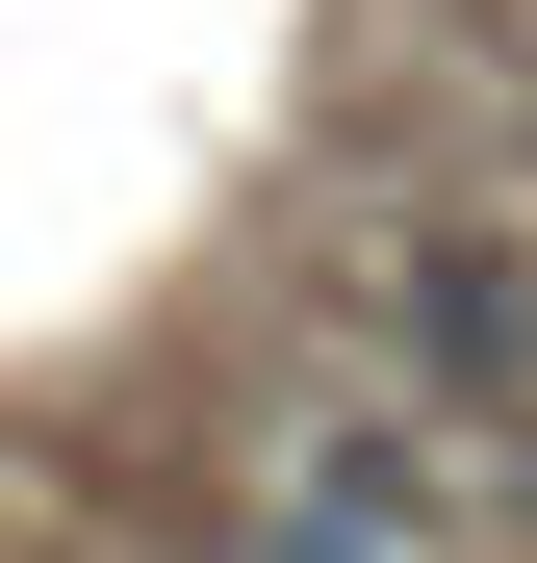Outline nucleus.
Returning <instances> with one entry per match:
<instances>
[{"mask_svg":"<svg viewBox=\"0 0 537 563\" xmlns=\"http://www.w3.org/2000/svg\"><path fill=\"white\" fill-rule=\"evenodd\" d=\"M410 333H435V358H461V385H486V358L537 333V282H512V256H410Z\"/></svg>","mask_w":537,"mask_h":563,"instance_id":"f03ea898","label":"nucleus"},{"mask_svg":"<svg viewBox=\"0 0 537 563\" xmlns=\"http://www.w3.org/2000/svg\"><path fill=\"white\" fill-rule=\"evenodd\" d=\"M410 538H435V461L358 410V435H307L282 487H256V538H231V563H410Z\"/></svg>","mask_w":537,"mask_h":563,"instance_id":"f257e3e1","label":"nucleus"}]
</instances>
